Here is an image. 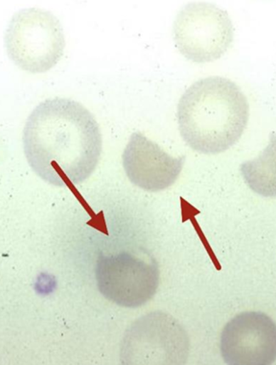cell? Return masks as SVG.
Here are the masks:
<instances>
[{"mask_svg":"<svg viewBox=\"0 0 276 365\" xmlns=\"http://www.w3.org/2000/svg\"><path fill=\"white\" fill-rule=\"evenodd\" d=\"M221 355L228 365H270L276 361V324L264 312H247L226 323Z\"/></svg>","mask_w":276,"mask_h":365,"instance_id":"obj_7","label":"cell"},{"mask_svg":"<svg viewBox=\"0 0 276 365\" xmlns=\"http://www.w3.org/2000/svg\"><path fill=\"white\" fill-rule=\"evenodd\" d=\"M241 173L251 190L263 197H276V133L255 159L243 163Z\"/></svg>","mask_w":276,"mask_h":365,"instance_id":"obj_9","label":"cell"},{"mask_svg":"<svg viewBox=\"0 0 276 365\" xmlns=\"http://www.w3.org/2000/svg\"><path fill=\"white\" fill-rule=\"evenodd\" d=\"M159 268L152 257L121 252L101 256L95 268L99 292L124 308H139L156 295Z\"/></svg>","mask_w":276,"mask_h":365,"instance_id":"obj_6","label":"cell"},{"mask_svg":"<svg viewBox=\"0 0 276 365\" xmlns=\"http://www.w3.org/2000/svg\"><path fill=\"white\" fill-rule=\"evenodd\" d=\"M186 331L165 312H151L127 330L121 346L124 364H184L189 355Z\"/></svg>","mask_w":276,"mask_h":365,"instance_id":"obj_5","label":"cell"},{"mask_svg":"<svg viewBox=\"0 0 276 365\" xmlns=\"http://www.w3.org/2000/svg\"><path fill=\"white\" fill-rule=\"evenodd\" d=\"M250 107L238 86L219 76L194 83L179 99L182 139L201 154L222 153L235 145L247 127Z\"/></svg>","mask_w":276,"mask_h":365,"instance_id":"obj_2","label":"cell"},{"mask_svg":"<svg viewBox=\"0 0 276 365\" xmlns=\"http://www.w3.org/2000/svg\"><path fill=\"white\" fill-rule=\"evenodd\" d=\"M234 29L226 11L209 2H192L179 11L173 24L176 48L198 63L220 59L233 43Z\"/></svg>","mask_w":276,"mask_h":365,"instance_id":"obj_4","label":"cell"},{"mask_svg":"<svg viewBox=\"0 0 276 365\" xmlns=\"http://www.w3.org/2000/svg\"><path fill=\"white\" fill-rule=\"evenodd\" d=\"M123 168L134 186L147 192H160L174 185L186 157L170 156L142 133H134L123 152Z\"/></svg>","mask_w":276,"mask_h":365,"instance_id":"obj_8","label":"cell"},{"mask_svg":"<svg viewBox=\"0 0 276 365\" xmlns=\"http://www.w3.org/2000/svg\"><path fill=\"white\" fill-rule=\"evenodd\" d=\"M22 142L30 168L56 187L74 186L90 178L102 152L97 121L82 104L68 98L38 104L27 118Z\"/></svg>","mask_w":276,"mask_h":365,"instance_id":"obj_1","label":"cell"},{"mask_svg":"<svg viewBox=\"0 0 276 365\" xmlns=\"http://www.w3.org/2000/svg\"><path fill=\"white\" fill-rule=\"evenodd\" d=\"M4 43L11 61L31 73L51 71L62 59L65 48L62 24L40 8L16 12L5 31Z\"/></svg>","mask_w":276,"mask_h":365,"instance_id":"obj_3","label":"cell"}]
</instances>
